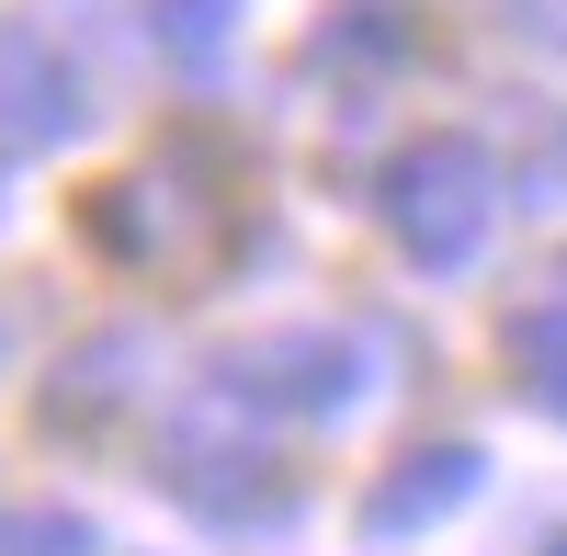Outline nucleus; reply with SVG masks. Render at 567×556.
Segmentation results:
<instances>
[{
	"mask_svg": "<svg viewBox=\"0 0 567 556\" xmlns=\"http://www.w3.org/2000/svg\"><path fill=\"white\" fill-rule=\"evenodd\" d=\"M386 227H398V250L409 261H432V272H454V261H477V239H488V159L477 148H454V136H432V148H409L398 171H386Z\"/></svg>",
	"mask_w": 567,
	"mask_h": 556,
	"instance_id": "nucleus-1",
	"label": "nucleus"
},
{
	"mask_svg": "<svg viewBox=\"0 0 567 556\" xmlns=\"http://www.w3.org/2000/svg\"><path fill=\"white\" fill-rule=\"evenodd\" d=\"M69 125H80L69 58H58L34 23H12V34H0V136H12V148H58Z\"/></svg>",
	"mask_w": 567,
	"mask_h": 556,
	"instance_id": "nucleus-2",
	"label": "nucleus"
},
{
	"mask_svg": "<svg viewBox=\"0 0 567 556\" xmlns=\"http://www.w3.org/2000/svg\"><path fill=\"white\" fill-rule=\"evenodd\" d=\"M239 398H284V409H341L352 398V352L341 341H272L239 363Z\"/></svg>",
	"mask_w": 567,
	"mask_h": 556,
	"instance_id": "nucleus-3",
	"label": "nucleus"
},
{
	"mask_svg": "<svg viewBox=\"0 0 567 556\" xmlns=\"http://www.w3.org/2000/svg\"><path fill=\"white\" fill-rule=\"evenodd\" d=\"M465 488H477V454H465V443H443V454H409V466H398L386 488L363 500V523H374V534H409V523H432L443 500H465Z\"/></svg>",
	"mask_w": 567,
	"mask_h": 556,
	"instance_id": "nucleus-4",
	"label": "nucleus"
},
{
	"mask_svg": "<svg viewBox=\"0 0 567 556\" xmlns=\"http://www.w3.org/2000/svg\"><path fill=\"white\" fill-rule=\"evenodd\" d=\"M409 45V0H341V23L318 34V58H398Z\"/></svg>",
	"mask_w": 567,
	"mask_h": 556,
	"instance_id": "nucleus-5",
	"label": "nucleus"
},
{
	"mask_svg": "<svg viewBox=\"0 0 567 556\" xmlns=\"http://www.w3.org/2000/svg\"><path fill=\"white\" fill-rule=\"evenodd\" d=\"M0 556H91L80 512H0Z\"/></svg>",
	"mask_w": 567,
	"mask_h": 556,
	"instance_id": "nucleus-6",
	"label": "nucleus"
},
{
	"mask_svg": "<svg viewBox=\"0 0 567 556\" xmlns=\"http://www.w3.org/2000/svg\"><path fill=\"white\" fill-rule=\"evenodd\" d=\"M159 34H171V45H182V58H194V69H205V58H216V45H227V0H159Z\"/></svg>",
	"mask_w": 567,
	"mask_h": 556,
	"instance_id": "nucleus-7",
	"label": "nucleus"
},
{
	"mask_svg": "<svg viewBox=\"0 0 567 556\" xmlns=\"http://www.w3.org/2000/svg\"><path fill=\"white\" fill-rule=\"evenodd\" d=\"M556 556H567V545H556Z\"/></svg>",
	"mask_w": 567,
	"mask_h": 556,
	"instance_id": "nucleus-8",
	"label": "nucleus"
}]
</instances>
